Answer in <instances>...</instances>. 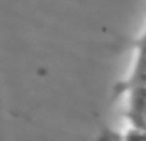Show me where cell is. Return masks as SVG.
I'll list each match as a JSON object with an SVG mask.
<instances>
[{
    "label": "cell",
    "mask_w": 146,
    "mask_h": 141,
    "mask_svg": "<svg viewBox=\"0 0 146 141\" xmlns=\"http://www.w3.org/2000/svg\"><path fill=\"white\" fill-rule=\"evenodd\" d=\"M133 81L137 83V86H146V33L141 41V45H140Z\"/></svg>",
    "instance_id": "6da1fadb"
}]
</instances>
